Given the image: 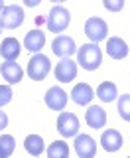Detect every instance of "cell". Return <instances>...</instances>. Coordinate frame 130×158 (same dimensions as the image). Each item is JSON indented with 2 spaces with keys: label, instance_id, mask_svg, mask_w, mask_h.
Listing matches in <instances>:
<instances>
[{
  "label": "cell",
  "instance_id": "18",
  "mask_svg": "<svg viewBox=\"0 0 130 158\" xmlns=\"http://www.w3.org/2000/svg\"><path fill=\"white\" fill-rule=\"evenodd\" d=\"M97 97L101 99L103 103H112L114 99L118 97V93H116V85H114L112 81H103L101 85L97 87Z\"/></svg>",
  "mask_w": 130,
  "mask_h": 158
},
{
  "label": "cell",
  "instance_id": "10",
  "mask_svg": "<svg viewBox=\"0 0 130 158\" xmlns=\"http://www.w3.org/2000/svg\"><path fill=\"white\" fill-rule=\"evenodd\" d=\"M51 52L63 59V57L73 56V53L77 52V46H75L73 38H69V36H57L51 42Z\"/></svg>",
  "mask_w": 130,
  "mask_h": 158
},
{
  "label": "cell",
  "instance_id": "27",
  "mask_svg": "<svg viewBox=\"0 0 130 158\" xmlns=\"http://www.w3.org/2000/svg\"><path fill=\"white\" fill-rule=\"evenodd\" d=\"M2 10H4V2L0 0V14H2Z\"/></svg>",
  "mask_w": 130,
  "mask_h": 158
},
{
  "label": "cell",
  "instance_id": "26",
  "mask_svg": "<svg viewBox=\"0 0 130 158\" xmlns=\"http://www.w3.org/2000/svg\"><path fill=\"white\" fill-rule=\"evenodd\" d=\"M39 0H26V6H36Z\"/></svg>",
  "mask_w": 130,
  "mask_h": 158
},
{
  "label": "cell",
  "instance_id": "12",
  "mask_svg": "<svg viewBox=\"0 0 130 158\" xmlns=\"http://www.w3.org/2000/svg\"><path fill=\"white\" fill-rule=\"evenodd\" d=\"M43 46H46V34L42 30H30L24 38V48L32 53H39Z\"/></svg>",
  "mask_w": 130,
  "mask_h": 158
},
{
  "label": "cell",
  "instance_id": "14",
  "mask_svg": "<svg viewBox=\"0 0 130 158\" xmlns=\"http://www.w3.org/2000/svg\"><path fill=\"white\" fill-rule=\"evenodd\" d=\"M107 53L112 59H124L128 56V46L122 38H108L107 40Z\"/></svg>",
  "mask_w": 130,
  "mask_h": 158
},
{
  "label": "cell",
  "instance_id": "28",
  "mask_svg": "<svg viewBox=\"0 0 130 158\" xmlns=\"http://www.w3.org/2000/svg\"><path fill=\"white\" fill-rule=\"evenodd\" d=\"M0 158H4V154H2V152H0Z\"/></svg>",
  "mask_w": 130,
  "mask_h": 158
},
{
  "label": "cell",
  "instance_id": "15",
  "mask_svg": "<svg viewBox=\"0 0 130 158\" xmlns=\"http://www.w3.org/2000/svg\"><path fill=\"white\" fill-rule=\"evenodd\" d=\"M93 97H95V91L89 83H79L71 91V99L77 105H89V103L93 101Z\"/></svg>",
  "mask_w": 130,
  "mask_h": 158
},
{
  "label": "cell",
  "instance_id": "9",
  "mask_svg": "<svg viewBox=\"0 0 130 158\" xmlns=\"http://www.w3.org/2000/svg\"><path fill=\"white\" fill-rule=\"evenodd\" d=\"M46 105L51 109V111H63L65 105H67V93L63 91L61 87H49L46 93Z\"/></svg>",
  "mask_w": 130,
  "mask_h": 158
},
{
  "label": "cell",
  "instance_id": "19",
  "mask_svg": "<svg viewBox=\"0 0 130 158\" xmlns=\"http://www.w3.org/2000/svg\"><path fill=\"white\" fill-rule=\"evenodd\" d=\"M24 148H26L32 156L38 158L43 152L46 144H43V138L39 136V135H30V136H26V140H24Z\"/></svg>",
  "mask_w": 130,
  "mask_h": 158
},
{
  "label": "cell",
  "instance_id": "4",
  "mask_svg": "<svg viewBox=\"0 0 130 158\" xmlns=\"http://www.w3.org/2000/svg\"><path fill=\"white\" fill-rule=\"evenodd\" d=\"M24 22V10L18 4H8L2 10V16H0V24L4 30H16L20 24Z\"/></svg>",
  "mask_w": 130,
  "mask_h": 158
},
{
  "label": "cell",
  "instance_id": "20",
  "mask_svg": "<svg viewBox=\"0 0 130 158\" xmlns=\"http://www.w3.org/2000/svg\"><path fill=\"white\" fill-rule=\"evenodd\" d=\"M47 158H69V146L63 140L51 142L47 148Z\"/></svg>",
  "mask_w": 130,
  "mask_h": 158
},
{
  "label": "cell",
  "instance_id": "1",
  "mask_svg": "<svg viewBox=\"0 0 130 158\" xmlns=\"http://www.w3.org/2000/svg\"><path fill=\"white\" fill-rule=\"evenodd\" d=\"M77 63H81V67L87 71L99 69V65L103 63V52L99 44H83L77 52Z\"/></svg>",
  "mask_w": 130,
  "mask_h": 158
},
{
  "label": "cell",
  "instance_id": "5",
  "mask_svg": "<svg viewBox=\"0 0 130 158\" xmlns=\"http://www.w3.org/2000/svg\"><path fill=\"white\" fill-rule=\"evenodd\" d=\"M85 34L91 40V44H99L101 40L107 38L108 26L103 18H89L87 22H85Z\"/></svg>",
  "mask_w": 130,
  "mask_h": 158
},
{
  "label": "cell",
  "instance_id": "23",
  "mask_svg": "<svg viewBox=\"0 0 130 158\" xmlns=\"http://www.w3.org/2000/svg\"><path fill=\"white\" fill-rule=\"evenodd\" d=\"M12 89H10V85H0V107L8 105L10 101H12Z\"/></svg>",
  "mask_w": 130,
  "mask_h": 158
},
{
  "label": "cell",
  "instance_id": "25",
  "mask_svg": "<svg viewBox=\"0 0 130 158\" xmlns=\"http://www.w3.org/2000/svg\"><path fill=\"white\" fill-rule=\"evenodd\" d=\"M6 127H8V117H6V113H4V111H0V131L6 128Z\"/></svg>",
  "mask_w": 130,
  "mask_h": 158
},
{
  "label": "cell",
  "instance_id": "3",
  "mask_svg": "<svg viewBox=\"0 0 130 158\" xmlns=\"http://www.w3.org/2000/svg\"><path fill=\"white\" fill-rule=\"evenodd\" d=\"M69 22H71V16H69V10L65 6H53L49 10V16H47L49 32H55V34L63 32L69 26Z\"/></svg>",
  "mask_w": 130,
  "mask_h": 158
},
{
  "label": "cell",
  "instance_id": "8",
  "mask_svg": "<svg viewBox=\"0 0 130 158\" xmlns=\"http://www.w3.org/2000/svg\"><path fill=\"white\" fill-rule=\"evenodd\" d=\"M75 152L79 158H95L97 154V142L89 135H77L75 136Z\"/></svg>",
  "mask_w": 130,
  "mask_h": 158
},
{
  "label": "cell",
  "instance_id": "17",
  "mask_svg": "<svg viewBox=\"0 0 130 158\" xmlns=\"http://www.w3.org/2000/svg\"><path fill=\"white\" fill-rule=\"evenodd\" d=\"M20 42L16 38H4L2 46H0V56L6 61H16V57L20 56Z\"/></svg>",
  "mask_w": 130,
  "mask_h": 158
},
{
  "label": "cell",
  "instance_id": "2",
  "mask_svg": "<svg viewBox=\"0 0 130 158\" xmlns=\"http://www.w3.org/2000/svg\"><path fill=\"white\" fill-rule=\"evenodd\" d=\"M49 69H51V61H49V57L43 56V53H34V57L28 61V75H30V79H34V81L46 79Z\"/></svg>",
  "mask_w": 130,
  "mask_h": 158
},
{
  "label": "cell",
  "instance_id": "13",
  "mask_svg": "<svg viewBox=\"0 0 130 158\" xmlns=\"http://www.w3.org/2000/svg\"><path fill=\"white\" fill-rule=\"evenodd\" d=\"M101 144L107 152H116V150H120V146H122V135L118 131H114V128H108V131L103 132Z\"/></svg>",
  "mask_w": 130,
  "mask_h": 158
},
{
  "label": "cell",
  "instance_id": "11",
  "mask_svg": "<svg viewBox=\"0 0 130 158\" xmlns=\"http://www.w3.org/2000/svg\"><path fill=\"white\" fill-rule=\"evenodd\" d=\"M85 121H87V125L91 128H103L107 125V113H104L103 107L93 105L85 111Z\"/></svg>",
  "mask_w": 130,
  "mask_h": 158
},
{
  "label": "cell",
  "instance_id": "7",
  "mask_svg": "<svg viewBox=\"0 0 130 158\" xmlns=\"http://www.w3.org/2000/svg\"><path fill=\"white\" fill-rule=\"evenodd\" d=\"M53 73H55V79L59 83H69L77 77V63L71 57H63L55 65V71Z\"/></svg>",
  "mask_w": 130,
  "mask_h": 158
},
{
  "label": "cell",
  "instance_id": "6",
  "mask_svg": "<svg viewBox=\"0 0 130 158\" xmlns=\"http://www.w3.org/2000/svg\"><path fill=\"white\" fill-rule=\"evenodd\" d=\"M57 131L59 135H63L65 138L69 136H77L79 132V118L73 113H61L57 117Z\"/></svg>",
  "mask_w": 130,
  "mask_h": 158
},
{
  "label": "cell",
  "instance_id": "29",
  "mask_svg": "<svg viewBox=\"0 0 130 158\" xmlns=\"http://www.w3.org/2000/svg\"><path fill=\"white\" fill-rule=\"evenodd\" d=\"M0 32H2V24H0Z\"/></svg>",
  "mask_w": 130,
  "mask_h": 158
},
{
  "label": "cell",
  "instance_id": "24",
  "mask_svg": "<svg viewBox=\"0 0 130 158\" xmlns=\"http://www.w3.org/2000/svg\"><path fill=\"white\" fill-rule=\"evenodd\" d=\"M122 6H124L122 0H104V8H107V10H112V12L122 10Z\"/></svg>",
  "mask_w": 130,
  "mask_h": 158
},
{
  "label": "cell",
  "instance_id": "16",
  "mask_svg": "<svg viewBox=\"0 0 130 158\" xmlns=\"http://www.w3.org/2000/svg\"><path fill=\"white\" fill-rule=\"evenodd\" d=\"M0 71H2V77L6 79L10 85L20 83V81H22V77H24L22 67H20L16 61H4L2 65H0Z\"/></svg>",
  "mask_w": 130,
  "mask_h": 158
},
{
  "label": "cell",
  "instance_id": "22",
  "mask_svg": "<svg viewBox=\"0 0 130 158\" xmlns=\"http://www.w3.org/2000/svg\"><path fill=\"white\" fill-rule=\"evenodd\" d=\"M118 113H120V117L124 121L130 123V95H120L118 97Z\"/></svg>",
  "mask_w": 130,
  "mask_h": 158
},
{
  "label": "cell",
  "instance_id": "21",
  "mask_svg": "<svg viewBox=\"0 0 130 158\" xmlns=\"http://www.w3.org/2000/svg\"><path fill=\"white\" fill-rule=\"evenodd\" d=\"M14 148H16V140H14V136H10V135H2V136H0V152L4 154V158L12 156Z\"/></svg>",
  "mask_w": 130,
  "mask_h": 158
}]
</instances>
